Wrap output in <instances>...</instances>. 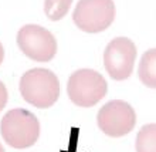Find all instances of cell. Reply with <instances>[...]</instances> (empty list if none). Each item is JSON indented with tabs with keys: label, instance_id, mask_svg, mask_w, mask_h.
<instances>
[{
	"label": "cell",
	"instance_id": "8992f818",
	"mask_svg": "<svg viewBox=\"0 0 156 152\" xmlns=\"http://www.w3.org/2000/svg\"><path fill=\"white\" fill-rule=\"evenodd\" d=\"M97 124L105 135L119 138L129 134L135 128L136 112L126 101L112 100L99 108Z\"/></svg>",
	"mask_w": 156,
	"mask_h": 152
},
{
	"label": "cell",
	"instance_id": "8fae6325",
	"mask_svg": "<svg viewBox=\"0 0 156 152\" xmlns=\"http://www.w3.org/2000/svg\"><path fill=\"white\" fill-rule=\"evenodd\" d=\"M7 98H9L7 88H6V85H4L3 81H0V111L6 107V104H7Z\"/></svg>",
	"mask_w": 156,
	"mask_h": 152
},
{
	"label": "cell",
	"instance_id": "ba28073f",
	"mask_svg": "<svg viewBox=\"0 0 156 152\" xmlns=\"http://www.w3.org/2000/svg\"><path fill=\"white\" fill-rule=\"evenodd\" d=\"M138 74L144 85L156 90V49H149L142 54Z\"/></svg>",
	"mask_w": 156,
	"mask_h": 152
},
{
	"label": "cell",
	"instance_id": "3957f363",
	"mask_svg": "<svg viewBox=\"0 0 156 152\" xmlns=\"http://www.w3.org/2000/svg\"><path fill=\"white\" fill-rule=\"evenodd\" d=\"M107 80L98 71L91 68H80L74 71L67 82L68 97L78 107H94L107 95Z\"/></svg>",
	"mask_w": 156,
	"mask_h": 152
},
{
	"label": "cell",
	"instance_id": "6da1fadb",
	"mask_svg": "<svg viewBox=\"0 0 156 152\" xmlns=\"http://www.w3.org/2000/svg\"><path fill=\"white\" fill-rule=\"evenodd\" d=\"M20 94L24 101L37 108H48L60 97L58 77L48 68H31L20 78Z\"/></svg>",
	"mask_w": 156,
	"mask_h": 152
},
{
	"label": "cell",
	"instance_id": "7a4b0ae2",
	"mask_svg": "<svg viewBox=\"0 0 156 152\" xmlns=\"http://www.w3.org/2000/svg\"><path fill=\"white\" fill-rule=\"evenodd\" d=\"M0 134L12 148L23 149L36 144L40 136L37 117L26 108H13L0 121Z\"/></svg>",
	"mask_w": 156,
	"mask_h": 152
},
{
	"label": "cell",
	"instance_id": "5b68a950",
	"mask_svg": "<svg viewBox=\"0 0 156 152\" xmlns=\"http://www.w3.org/2000/svg\"><path fill=\"white\" fill-rule=\"evenodd\" d=\"M17 45L24 56L38 63L53 60L57 54V40L43 26L26 24L17 33Z\"/></svg>",
	"mask_w": 156,
	"mask_h": 152
},
{
	"label": "cell",
	"instance_id": "277c9868",
	"mask_svg": "<svg viewBox=\"0 0 156 152\" xmlns=\"http://www.w3.org/2000/svg\"><path fill=\"white\" fill-rule=\"evenodd\" d=\"M115 13L114 0H80L73 13V20L85 33H99L114 23Z\"/></svg>",
	"mask_w": 156,
	"mask_h": 152
},
{
	"label": "cell",
	"instance_id": "52a82bcc",
	"mask_svg": "<svg viewBox=\"0 0 156 152\" xmlns=\"http://www.w3.org/2000/svg\"><path fill=\"white\" fill-rule=\"evenodd\" d=\"M136 60V45L128 37L112 38L104 51V66L112 80L123 81L131 77Z\"/></svg>",
	"mask_w": 156,
	"mask_h": 152
},
{
	"label": "cell",
	"instance_id": "4fadbf2b",
	"mask_svg": "<svg viewBox=\"0 0 156 152\" xmlns=\"http://www.w3.org/2000/svg\"><path fill=\"white\" fill-rule=\"evenodd\" d=\"M0 152H4V148H3V145L0 144Z\"/></svg>",
	"mask_w": 156,
	"mask_h": 152
},
{
	"label": "cell",
	"instance_id": "30bf717a",
	"mask_svg": "<svg viewBox=\"0 0 156 152\" xmlns=\"http://www.w3.org/2000/svg\"><path fill=\"white\" fill-rule=\"evenodd\" d=\"M73 0H44V13L51 21H58L70 10Z\"/></svg>",
	"mask_w": 156,
	"mask_h": 152
},
{
	"label": "cell",
	"instance_id": "7c38bea8",
	"mask_svg": "<svg viewBox=\"0 0 156 152\" xmlns=\"http://www.w3.org/2000/svg\"><path fill=\"white\" fill-rule=\"evenodd\" d=\"M3 58H4V49H3V44L0 43V64L3 63Z\"/></svg>",
	"mask_w": 156,
	"mask_h": 152
},
{
	"label": "cell",
	"instance_id": "9c48e42d",
	"mask_svg": "<svg viewBox=\"0 0 156 152\" xmlns=\"http://www.w3.org/2000/svg\"><path fill=\"white\" fill-rule=\"evenodd\" d=\"M136 152H156V124H146L135 139Z\"/></svg>",
	"mask_w": 156,
	"mask_h": 152
}]
</instances>
